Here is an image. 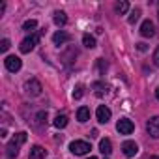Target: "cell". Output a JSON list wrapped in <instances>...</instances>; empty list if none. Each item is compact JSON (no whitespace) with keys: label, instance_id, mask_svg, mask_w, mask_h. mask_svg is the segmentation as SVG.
<instances>
[{"label":"cell","instance_id":"6da1fadb","mask_svg":"<svg viewBox=\"0 0 159 159\" xmlns=\"http://www.w3.org/2000/svg\"><path fill=\"white\" fill-rule=\"evenodd\" d=\"M26 142V133L25 131H21V133H17L11 140H10V144H8V152H6V155L10 157V159H13V157H17V153H19V148L23 146Z\"/></svg>","mask_w":159,"mask_h":159},{"label":"cell","instance_id":"7a4b0ae2","mask_svg":"<svg viewBox=\"0 0 159 159\" xmlns=\"http://www.w3.org/2000/svg\"><path fill=\"white\" fill-rule=\"evenodd\" d=\"M39 43V34H30L28 38H25L23 41H21V45H19V51L23 52V54H26V52H30V51H34V47Z\"/></svg>","mask_w":159,"mask_h":159},{"label":"cell","instance_id":"3957f363","mask_svg":"<svg viewBox=\"0 0 159 159\" xmlns=\"http://www.w3.org/2000/svg\"><path fill=\"white\" fill-rule=\"evenodd\" d=\"M69 150H71L73 155H84V153H88V152L92 150V146H90V142H86V140H73V142L69 144Z\"/></svg>","mask_w":159,"mask_h":159},{"label":"cell","instance_id":"277c9868","mask_svg":"<svg viewBox=\"0 0 159 159\" xmlns=\"http://www.w3.org/2000/svg\"><path fill=\"white\" fill-rule=\"evenodd\" d=\"M116 129L120 135H131L133 129H135V124L129 120V118H120L118 124H116Z\"/></svg>","mask_w":159,"mask_h":159},{"label":"cell","instance_id":"5b68a950","mask_svg":"<svg viewBox=\"0 0 159 159\" xmlns=\"http://www.w3.org/2000/svg\"><path fill=\"white\" fill-rule=\"evenodd\" d=\"M41 83L38 81V79H30V81H26L25 83V92L28 94V96H39L41 94Z\"/></svg>","mask_w":159,"mask_h":159},{"label":"cell","instance_id":"8992f818","mask_svg":"<svg viewBox=\"0 0 159 159\" xmlns=\"http://www.w3.org/2000/svg\"><path fill=\"white\" fill-rule=\"evenodd\" d=\"M4 66H6V69H8V71H11V73H17V71L21 69L23 62H21V58H19V56H6V60H4Z\"/></svg>","mask_w":159,"mask_h":159},{"label":"cell","instance_id":"52a82bcc","mask_svg":"<svg viewBox=\"0 0 159 159\" xmlns=\"http://www.w3.org/2000/svg\"><path fill=\"white\" fill-rule=\"evenodd\" d=\"M111 109L107 107V105H99L98 107V111H96V116H98V122L99 124H107L109 120H111Z\"/></svg>","mask_w":159,"mask_h":159},{"label":"cell","instance_id":"ba28073f","mask_svg":"<svg viewBox=\"0 0 159 159\" xmlns=\"http://www.w3.org/2000/svg\"><path fill=\"white\" fill-rule=\"evenodd\" d=\"M122 152H124L125 157H133V155H137L139 146H137V142H133V140H125V142L122 144Z\"/></svg>","mask_w":159,"mask_h":159},{"label":"cell","instance_id":"9c48e42d","mask_svg":"<svg viewBox=\"0 0 159 159\" xmlns=\"http://www.w3.org/2000/svg\"><path fill=\"white\" fill-rule=\"evenodd\" d=\"M146 129H148V133H150L153 139H159V116H153L152 120H148Z\"/></svg>","mask_w":159,"mask_h":159},{"label":"cell","instance_id":"30bf717a","mask_svg":"<svg viewBox=\"0 0 159 159\" xmlns=\"http://www.w3.org/2000/svg\"><path fill=\"white\" fill-rule=\"evenodd\" d=\"M140 34L144 36V38H152L153 34H155V28H153V23L150 21V19H146L142 25H140Z\"/></svg>","mask_w":159,"mask_h":159},{"label":"cell","instance_id":"8fae6325","mask_svg":"<svg viewBox=\"0 0 159 159\" xmlns=\"http://www.w3.org/2000/svg\"><path fill=\"white\" fill-rule=\"evenodd\" d=\"M69 39H71V36H69L67 32H64V30H58V32L52 34V41H54L56 45H64V43H67Z\"/></svg>","mask_w":159,"mask_h":159},{"label":"cell","instance_id":"7c38bea8","mask_svg":"<svg viewBox=\"0 0 159 159\" xmlns=\"http://www.w3.org/2000/svg\"><path fill=\"white\" fill-rule=\"evenodd\" d=\"M45 155H47V150L41 146H34L30 150V159H45Z\"/></svg>","mask_w":159,"mask_h":159},{"label":"cell","instance_id":"4fadbf2b","mask_svg":"<svg viewBox=\"0 0 159 159\" xmlns=\"http://www.w3.org/2000/svg\"><path fill=\"white\" fill-rule=\"evenodd\" d=\"M77 120L83 122V124L88 122V120H90V109H88V107H81V109L77 111Z\"/></svg>","mask_w":159,"mask_h":159},{"label":"cell","instance_id":"5bb4252c","mask_svg":"<svg viewBox=\"0 0 159 159\" xmlns=\"http://www.w3.org/2000/svg\"><path fill=\"white\" fill-rule=\"evenodd\" d=\"M99 152L105 153V155H109V153L112 152V142H111L109 139H101V140H99Z\"/></svg>","mask_w":159,"mask_h":159},{"label":"cell","instance_id":"9a60e30c","mask_svg":"<svg viewBox=\"0 0 159 159\" xmlns=\"http://www.w3.org/2000/svg\"><path fill=\"white\" fill-rule=\"evenodd\" d=\"M66 23H67L66 13H64V11H54V25H56V26H64Z\"/></svg>","mask_w":159,"mask_h":159},{"label":"cell","instance_id":"2e32d148","mask_svg":"<svg viewBox=\"0 0 159 159\" xmlns=\"http://www.w3.org/2000/svg\"><path fill=\"white\" fill-rule=\"evenodd\" d=\"M54 127H58V129H64L66 125H67V116L66 114H58L56 118H54Z\"/></svg>","mask_w":159,"mask_h":159},{"label":"cell","instance_id":"e0dca14e","mask_svg":"<svg viewBox=\"0 0 159 159\" xmlns=\"http://www.w3.org/2000/svg\"><path fill=\"white\" fill-rule=\"evenodd\" d=\"M83 45L88 47V49H94V47H96V38L90 36V34H84V36H83Z\"/></svg>","mask_w":159,"mask_h":159},{"label":"cell","instance_id":"ac0fdd59","mask_svg":"<svg viewBox=\"0 0 159 159\" xmlns=\"http://www.w3.org/2000/svg\"><path fill=\"white\" fill-rule=\"evenodd\" d=\"M36 28H38V21L36 19H28V21L23 23V30H26V32H32Z\"/></svg>","mask_w":159,"mask_h":159},{"label":"cell","instance_id":"d6986e66","mask_svg":"<svg viewBox=\"0 0 159 159\" xmlns=\"http://www.w3.org/2000/svg\"><path fill=\"white\" fill-rule=\"evenodd\" d=\"M114 10H116V13H120V15H124L127 10H129V4L127 2H118L116 6H114Z\"/></svg>","mask_w":159,"mask_h":159},{"label":"cell","instance_id":"ffe728a7","mask_svg":"<svg viewBox=\"0 0 159 159\" xmlns=\"http://www.w3.org/2000/svg\"><path fill=\"white\" fill-rule=\"evenodd\" d=\"M83 94H84V86H83V84H77L75 90H73V98H75V99H81Z\"/></svg>","mask_w":159,"mask_h":159},{"label":"cell","instance_id":"44dd1931","mask_svg":"<svg viewBox=\"0 0 159 159\" xmlns=\"http://www.w3.org/2000/svg\"><path fill=\"white\" fill-rule=\"evenodd\" d=\"M139 19H140V10H139V8H135V10L131 11V15H129V23H131V25H135Z\"/></svg>","mask_w":159,"mask_h":159},{"label":"cell","instance_id":"7402d4cb","mask_svg":"<svg viewBox=\"0 0 159 159\" xmlns=\"http://www.w3.org/2000/svg\"><path fill=\"white\" fill-rule=\"evenodd\" d=\"M92 88L96 90V96H99V98L105 94V92H103V90H105V84H103V83H94V86H92Z\"/></svg>","mask_w":159,"mask_h":159},{"label":"cell","instance_id":"603a6c76","mask_svg":"<svg viewBox=\"0 0 159 159\" xmlns=\"http://www.w3.org/2000/svg\"><path fill=\"white\" fill-rule=\"evenodd\" d=\"M8 49H10V39H8V38H4L2 41H0V51H2V52H6Z\"/></svg>","mask_w":159,"mask_h":159},{"label":"cell","instance_id":"cb8c5ba5","mask_svg":"<svg viewBox=\"0 0 159 159\" xmlns=\"http://www.w3.org/2000/svg\"><path fill=\"white\" fill-rule=\"evenodd\" d=\"M36 120H38V124H43V122L47 120V112H45V111H41V112H38V116H36Z\"/></svg>","mask_w":159,"mask_h":159},{"label":"cell","instance_id":"d4e9b609","mask_svg":"<svg viewBox=\"0 0 159 159\" xmlns=\"http://www.w3.org/2000/svg\"><path fill=\"white\" fill-rule=\"evenodd\" d=\"M98 67H99V71H101V73H103V71H105V69H107V62H105V60H103V58H99V60H98Z\"/></svg>","mask_w":159,"mask_h":159},{"label":"cell","instance_id":"484cf974","mask_svg":"<svg viewBox=\"0 0 159 159\" xmlns=\"http://www.w3.org/2000/svg\"><path fill=\"white\" fill-rule=\"evenodd\" d=\"M153 64H155V66L159 67V47H157V49L153 51Z\"/></svg>","mask_w":159,"mask_h":159},{"label":"cell","instance_id":"4316f807","mask_svg":"<svg viewBox=\"0 0 159 159\" xmlns=\"http://www.w3.org/2000/svg\"><path fill=\"white\" fill-rule=\"evenodd\" d=\"M137 49H139V51H146L148 47H146V43H137Z\"/></svg>","mask_w":159,"mask_h":159},{"label":"cell","instance_id":"83f0119b","mask_svg":"<svg viewBox=\"0 0 159 159\" xmlns=\"http://www.w3.org/2000/svg\"><path fill=\"white\" fill-rule=\"evenodd\" d=\"M155 98L159 99V88H155Z\"/></svg>","mask_w":159,"mask_h":159},{"label":"cell","instance_id":"f1b7e54d","mask_svg":"<svg viewBox=\"0 0 159 159\" xmlns=\"http://www.w3.org/2000/svg\"><path fill=\"white\" fill-rule=\"evenodd\" d=\"M150 159H159V157H157V155H153V157H150Z\"/></svg>","mask_w":159,"mask_h":159},{"label":"cell","instance_id":"f546056e","mask_svg":"<svg viewBox=\"0 0 159 159\" xmlns=\"http://www.w3.org/2000/svg\"><path fill=\"white\" fill-rule=\"evenodd\" d=\"M90 159H96V157H90Z\"/></svg>","mask_w":159,"mask_h":159},{"label":"cell","instance_id":"4dcf8cb0","mask_svg":"<svg viewBox=\"0 0 159 159\" xmlns=\"http://www.w3.org/2000/svg\"><path fill=\"white\" fill-rule=\"evenodd\" d=\"M157 17H159V11H157Z\"/></svg>","mask_w":159,"mask_h":159}]
</instances>
